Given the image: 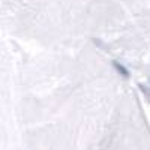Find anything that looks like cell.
I'll list each match as a JSON object with an SVG mask.
<instances>
[{
	"mask_svg": "<svg viewBox=\"0 0 150 150\" xmlns=\"http://www.w3.org/2000/svg\"><path fill=\"white\" fill-rule=\"evenodd\" d=\"M112 66L116 68V71L122 75L123 78H129V71H128L126 68H125L122 63H119V62H112Z\"/></svg>",
	"mask_w": 150,
	"mask_h": 150,
	"instance_id": "1",
	"label": "cell"
}]
</instances>
